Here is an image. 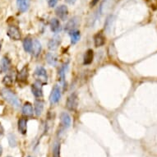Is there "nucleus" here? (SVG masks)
Listing matches in <instances>:
<instances>
[{
	"label": "nucleus",
	"instance_id": "nucleus-32",
	"mask_svg": "<svg viewBox=\"0 0 157 157\" xmlns=\"http://www.w3.org/2000/svg\"><path fill=\"white\" fill-rule=\"evenodd\" d=\"M99 2V0H92V2L90 3V6L91 7H94L95 5H96V3Z\"/></svg>",
	"mask_w": 157,
	"mask_h": 157
},
{
	"label": "nucleus",
	"instance_id": "nucleus-24",
	"mask_svg": "<svg viewBox=\"0 0 157 157\" xmlns=\"http://www.w3.org/2000/svg\"><path fill=\"white\" fill-rule=\"evenodd\" d=\"M32 45H33V41L31 40V39L26 38L23 41V48L25 51L27 53H31L32 51Z\"/></svg>",
	"mask_w": 157,
	"mask_h": 157
},
{
	"label": "nucleus",
	"instance_id": "nucleus-4",
	"mask_svg": "<svg viewBox=\"0 0 157 157\" xmlns=\"http://www.w3.org/2000/svg\"><path fill=\"white\" fill-rule=\"evenodd\" d=\"M7 34L12 40H18L21 39V31L15 26H9Z\"/></svg>",
	"mask_w": 157,
	"mask_h": 157
},
{
	"label": "nucleus",
	"instance_id": "nucleus-23",
	"mask_svg": "<svg viewBox=\"0 0 157 157\" xmlns=\"http://www.w3.org/2000/svg\"><path fill=\"white\" fill-rule=\"evenodd\" d=\"M70 37H71V42L72 44H76L77 42L79 41V40L81 38L80 31L77 30H74V31L69 32Z\"/></svg>",
	"mask_w": 157,
	"mask_h": 157
},
{
	"label": "nucleus",
	"instance_id": "nucleus-27",
	"mask_svg": "<svg viewBox=\"0 0 157 157\" xmlns=\"http://www.w3.org/2000/svg\"><path fill=\"white\" fill-rule=\"evenodd\" d=\"M3 83L5 86H12L13 83V78L12 77V76L10 75H7L5 77H3Z\"/></svg>",
	"mask_w": 157,
	"mask_h": 157
},
{
	"label": "nucleus",
	"instance_id": "nucleus-14",
	"mask_svg": "<svg viewBox=\"0 0 157 157\" xmlns=\"http://www.w3.org/2000/svg\"><path fill=\"white\" fill-rule=\"evenodd\" d=\"M28 78V70L26 67H24L21 72H19L17 75V81L19 83H25L26 82Z\"/></svg>",
	"mask_w": 157,
	"mask_h": 157
},
{
	"label": "nucleus",
	"instance_id": "nucleus-5",
	"mask_svg": "<svg viewBox=\"0 0 157 157\" xmlns=\"http://www.w3.org/2000/svg\"><path fill=\"white\" fill-rule=\"evenodd\" d=\"M60 98H61V90H60V87L59 86H54L53 90H52V92L50 94V97H49V100H50V102L51 104H55L58 103L59 101Z\"/></svg>",
	"mask_w": 157,
	"mask_h": 157
},
{
	"label": "nucleus",
	"instance_id": "nucleus-17",
	"mask_svg": "<svg viewBox=\"0 0 157 157\" xmlns=\"http://www.w3.org/2000/svg\"><path fill=\"white\" fill-rule=\"evenodd\" d=\"M50 29L54 33H58L60 31L61 25H60L59 21L58 19H56V18L51 19V21H50Z\"/></svg>",
	"mask_w": 157,
	"mask_h": 157
},
{
	"label": "nucleus",
	"instance_id": "nucleus-3",
	"mask_svg": "<svg viewBox=\"0 0 157 157\" xmlns=\"http://www.w3.org/2000/svg\"><path fill=\"white\" fill-rule=\"evenodd\" d=\"M78 105V97L76 93H72L68 96L66 102V107L71 111H75Z\"/></svg>",
	"mask_w": 157,
	"mask_h": 157
},
{
	"label": "nucleus",
	"instance_id": "nucleus-30",
	"mask_svg": "<svg viewBox=\"0 0 157 157\" xmlns=\"http://www.w3.org/2000/svg\"><path fill=\"white\" fill-rule=\"evenodd\" d=\"M58 2H59V0H48V3H49V6L50 8L54 7L58 3Z\"/></svg>",
	"mask_w": 157,
	"mask_h": 157
},
{
	"label": "nucleus",
	"instance_id": "nucleus-15",
	"mask_svg": "<svg viewBox=\"0 0 157 157\" xmlns=\"http://www.w3.org/2000/svg\"><path fill=\"white\" fill-rule=\"evenodd\" d=\"M112 2H113V0H104L101 3V8H100V12L101 14L108 12L112 8Z\"/></svg>",
	"mask_w": 157,
	"mask_h": 157
},
{
	"label": "nucleus",
	"instance_id": "nucleus-6",
	"mask_svg": "<svg viewBox=\"0 0 157 157\" xmlns=\"http://www.w3.org/2000/svg\"><path fill=\"white\" fill-rule=\"evenodd\" d=\"M55 13L61 20H65L68 15V9L65 5H60L56 8Z\"/></svg>",
	"mask_w": 157,
	"mask_h": 157
},
{
	"label": "nucleus",
	"instance_id": "nucleus-28",
	"mask_svg": "<svg viewBox=\"0 0 157 157\" xmlns=\"http://www.w3.org/2000/svg\"><path fill=\"white\" fill-rule=\"evenodd\" d=\"M59 151H60V144L59 143H55L53 147V157H59Z\"/></svg>",
	"mask_w": 157,
	"mask_h": 157
},
{
	"label": "nucleus",
	"instance_id": "nucleus-31",
	"mask_svg": "<svg viewBox=\"0 0 157 157\" xmlns=\"http://www.w3.org/2000/svg\"><path fill=\"white\" fill-rule=\"evenodd\" d=\"M3 133H4V128H3V125L0 123V135H3Z\"/></svg>",
	"mask_w": 157,
	"mask_h": 157
},
{
	"label": "nucleus",
	"instance_id": "nucleus-8",
	"mask_svg": "<svg viewBox=\"0 0 157 157\" xmlns=\"http://www.w3.org/2000/svg\"><path fill=\"white\" fill-rule=\"evenodd\" d=\"M11 66V61L8 57H3L0 62V71L2 73L7 72Z\"/></svg>",
	"mask_w": 157,
	"mask_h": 157
},
{
	"label": "nucleus",
	"instance_id": "nucleus-19",
	"mask_svg": "<svg viewBox=\"0 0 157 157\" xmlns=\"http://www.w3.org/2000/svg\"><path fill=\"white\" fill-rule=\"evenodd\" d=\"M93 58H94V52L92 49H88L84 55V64H90L93 61Z\"/></svg>",
	"mask_w": 157,
	"mask_h": 157
},
{
	"label": "nucleus",
	"instance_id": "nucleus-34",
	"mask_svg": "<svg viewBox=\"0 0 157 157\" xmlns=\"http://www.w3.org/2000/svg\"><path fill=\"white\" fill-rule=\"evenodd\" d=\"M2 154H3V147L0 145V156L2 155Z\"/></svg>",
	"mask_w": 157,
	"mask_h": 157
},
{
	"label": "nucleus",
	"instance_id": "nucleus-18",
	"mask_svg": "<svg viewBox=\"0 0 157 157\" xmlns=\"http://www.w3.org/2000/svg\"><path fill=\"white\" fill-rule=\"evenodd\" d=\"M22 113L26 116H28V117H31V116L33 115L34 112L32 105L31 103H29V102L25 103V105L22 107Z\"/></svg>",
	"mask_w": 157,
	"mask_h": 157
},
{
	"label": "nucleus",
	"instance_id": "nucleus-26",
	"mask_svg": "<svg viewBox=\"0 0 157 157\" xmlns=\"http://www.w3.org/2000/svg\"><path fill=\"white\" fill-rule=\"evenodd\" d=\"M59 76L60 82L63 85H65V66H63L59 71Z\"/></svg>",
	"mask_w": 157,
	"mask_h": 157
},
{
	"label": "nucleus",
	"instance_id": "nucleus-21",
	"mask_svg": "<svg viewBox=\"0 0 157 157\" xmlns=\"http://www.w3.org/2000/svg\"><path fill=\"white\" fill-rule=\"evenodd\" d=\"M41 51V44L37 40H34L33 45H32V53L35 56H38Z\"/></svg>",
	"mask_w": 157,
	"mask_h": 157
},
{
	"label": "nucleus",
	"instance_id": "nucleus-9",
	"mask_svg": "<svg viewBox=\"0 0 157 157\" xmlns=\"http://www.w3.org/2000/svg\"><path fill=\"white\" fill-rule=\"evenodd\" d=\"M77 24H78V18L77 17H72L66 24V26H65V31H67V32H71V31H74L76 27H77Z\"/></svg>",
	"mask_w": 157,
	"mask_h": 157
},
{
	"label": "nucleus",
	"instance_id": "nucleus-13",
	"mask_svg": "<svg viewBox=\"0 0 157 157\" xmlns=\"http://www.w3.org/2000/svg\"><path fill=\"white\" fill-rule=\"evenodd\" d=\"M60 43H61V40H60L59 36L54 37L49 41V44H48L49 49L50 50H55V49H58V47L59 46Z\"/></svg>",
	"mask_w": 157,
	"mask_h": 157
},
{
	"label": "nucleus",
	"instance_id": "nucleus-20",
	"mask_svg": "<svg viewBox=\"0 0 157 157\" xmlns=\"http://www.w3.org/2000/svg\"><path fill=\"white\" fill-rule=\"evenodd\" d=\"M46 61L51 66H56L58 63V57L53 53H49L46 54Z\"/></svg>",
	"mask_w": 157,
	"mask_h": 157
},
{
	"label": "nucleus",
	"instance_id": "nucleus-10",
	"mask_svg": "<svg viewBox=\"0 0 157 157\" xmlns=\"http://www.w3.org/2000/svg\"><path fill=\"white\" fill-rule=\"evenodd\" d=\"M17 5L20 12L25 13L30 7V0H17Z\"/></svg>",
	"mask_w": 157,
	"mask_h": 157
},
{
	"label": "nucleus",
	"instance_id": "nucleus-11",
	"mask_svg": "<svg viewBox=\"0 0 157 157\" xmlns=\"http://www.w3.org/2000/svg\"><path fill=\"white\" fill-rule=\"evenodd\" d=\"M31 91H32L33 95L36 97H41L42 95H43V91H42L40 83L37 82L31 86Z\"/></svg>",
	"mask_w": 157,
	"mask_h": 157
},
{
	"label": "nucleus",
	"instance_id": "nucleus-1",
	"mask_svg": "<svg viewBox=\"0 0 157 157\" xmlns=\"http://www.w3.org/2000/svg\"><path fill=\"white\" fill-rule=\"evenodd\" d=\"M1 95H2V97L8 103L10 104L11 105L13 106V107L17 108L20 105V101L18 100L17 96L9 89H7V88L2 89V90H1Z\"/></svg>",
	"mask_w": 157,
	"mask_h": 157
},
{
	"label": "nucleus",
	"instance_id": "nucleus-22",
	"mask_svg": "<svg viewBox=\"0 0 157 157\" xmlns=\"http://www.w3.org/2000/svg\"><path fill=\"white\" fill-rule=\"evenodd\" d=\"M43 109H44V103H43V101H40V100L36 101V102H35V112H36V115H41Z\"/></svg>",
	"mask_w": 157,
	"mask_h": 157
},
{
	"label": "nucleus",
	"instance_id": "nucleus-36",
	"mask_svg": "<svg viewBox=\"0 0 157 157\" xmlns=\"http://www.w3.org/2000/svg\"><path fill=\"white\" fill-rule=\"evenodd\" d=\"M27 157H32V156H27Z\"/></svg>",
	"mask_w": 157,
	"mask_h": 157
},
{
	"label": "nucleus",
	"instance_id": "nucleus-16",
	"mask_svg": "<svg viewBox=\"0 0 157 157\" xmlns=\"http://www.w3.org/2000/svg\"><path fill=\"white\" fill-rule=\"evenodd\" d=\"M18 130L21 134H26L27 132V120L26 119H20L18 120Z\"/></svg>",
	"mask_w": 157,
	"mask_h": 157
},
{
	"label": "nucleus",
	"instance_id": "nucleus-33",
	"mask_svg": "<svg viewBox=\"0 0 157 157\" xmlns=\"http://www.w3.org/2000/svg\"><path fill=\"white\" fill-rule=\"evenodd\" d=\"M65 1H66L67 3H69V4H74L77 0H65Z\"/></svg>",
	"mask_w": 157,
	"mask_h": 157
},
{
	"label": "nucleus",
	"instance_id": "nucleus-25",
	"mask_svg": "<svg viewBox=\"0 0 157 157\" xmlns=\"http://www.w3.org/2000/svg\"><path fill=\"white\" fill-rule=\"evenodd\" d=\"M8 140L10 147H15L17 144V138H16V136L14 134H9L8 136Z\"/></svg>",
	"mask_w": 157,
	"mask_h": 157
},
{
	"label": "nucleus",
	"instance_id": "nucleus-12",
	"mask_svg": "<svg viewBox=\"0 0 157 157\" xmlns=\"http://www.w3.org/2000/svg\"><path fill=\"white\" fill-rule=\"evenodd\" d=\"M94 42L95 47L103 46L105 44V37L102 33H97L94 37Z\"/></svg>",
	"mask_w": 157,
	"mask_h": 157
},
{
	"label": "nucleus",
	"instance_id": "nucleus-37",
	"mask_svg": "<svg viewBox=\"0 0 157 157\" xmlns=\"http://www.w3.org/2000/svg\"><path fill=\"white\" fill-rule=\"evenodd\" d=\"M8 157H11V156H8Z\"/></svg>",
	"mask_w": 157,
	"mask_h": 157
},
{
	"label": "nucleus",
	"instance_id": "nucleus-35",
	"mask_svg": "<svg viewBox=\"0 0 157 157\" xmlns=\"http://www.w3.org/2000/svg\"><path fill=\"white\" fill-rule=\"evenodd\" d=\"M0 49H1V43H0Z\"/></svg>",
	"mask_w": 157,
	"mask_h": 157
},
{
	"label": "nucleus",
	"instance_id": "nucleus-29",
	"mask_svg": "<svg viewBox=\"0 0 157 157\" xmlns=\"http://www.w3.org/2000/svg\"><path fill=\"white\" fill-rule=\"evenodd\" d=\"M113 19V16H109V17L107 18V20H106L105 21V29L107 30V31H109V28H110L111 26H112Z\"/></svg>",
	"mask_w": 157,
	"mask_h": 157
},
{
	"label": "nucleus",
	"instance_id": "nucleus-2",
	"mask_svg": "<svg viewBox=\"0 0 157 157\" xmlns=\"http://www.w3.org/2000/svg\"><path fill=\"white\" fill-rule=\"evenodd\" d=\"M35 77L38 82H40V84H45L47 82V79H48L46 70L42 67H36V71H35Z\"/></svg>",
	"mask_w": 157,
	"mask_h": 157
},
{
	"label": "nucleus",
	"instance_id": "nucleus-7",
	"mask_svg": "<svg viewBox=\"0 0 157 157\" xmlns=\"http://www.w3.org/2000/svg\"><path fill=\"white\" fill-rule=\"evenodd\" d=\"M60 121H61L62 126L64 128H68L71 125V117L66 112H63L60 114Z\"/></svg>",
	"mask_w": 157,
	"mask_h": 157
}]
</instances>
